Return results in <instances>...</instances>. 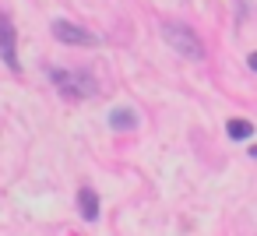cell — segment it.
<instances>
[{"mask_svg":"<svg viewBox=\"0 0 257 236\" xmlns=\"http://www.w3.org/2000/svg\"><path fill=\"white\" fill-rule=\"evenodd\" d=\"M162 39H166V46L173 50V53H180V57H187V60H204V43H201V36L194 32V29H187V25H180V22H166L162 25Z\"/></svg>","mask_w":257,"mask_h":236,"instance_id":"obj_1","label":"cell"},{"mask_svg":"<svg viewBox=\"0 0 257 236\" xmlns=\"http://www.w3.org/2000/svg\"><path fill=\"white\" fill-rule=\"evenodd\" d=\"M50 81H53V88H57L64 99H71V102H85V99H92V95L99 92L95 78L85 74V71H50Z\"/></svg>","mask_w":257,"mask_h":236,"instance_id":"obj_2","label":"cell"},{"mask_svg":"<svg viewBox=\"0 0 257 236\" xmlns=\"http://www.w3.org/2000/svg\"><path fill=\"white\" fill-rule=\"evenodd\" d=\"M0 60H4L15 74H22V60H18V29L8 15H0Z\"/></svg>","mask_w":257,"mask_h":236,"instance_id":"obj_3","label":"cell"},{"mask_svg":"<svg viewBox=\"0 0 257 236\" xmlns=\"http://www.w3.org/2000/svg\"><path fill=\"white\" fill-rule=\"evenodd\" d=\"M50 32H53V39L67 43V46H95V43H99V36H92L88 29H81V25H74V22H64V18H57V22L50 25Z\"/></svg>","mask_w":257,"mask_h":236,"instance_id":"obj_4","label":"cell"},{"mask_svg":"<svg viewBox=\"0 0 257 236\" xmlns=\"http://www.w3.org/2000/svg\"><path fill=\"white\" fill-rule=\"evenodd\" d=\"M78 211H81V218H88V222L99 218V194H95L92 187H81V190H78Z\"/></svg>","mask_w":257,"mask_h":236,"instance_id":"obj_5","label":"cell"},{"mask_svg":"<svg viewBox=\"0 0 257 236\" xmlns=\"http://www.w3.org/2000/svg\"><path fill=\"white\" fill-rule=\"evenodd\" d=\"M109 127H113V131H134V127H138V113L127 109V106H120V109L109 113Z\"/></svg>","mask_w":257,"mask_h":236,"instance_id":"obj_6","label":"cell"},{"mask_svg":"<svg viewBox=\"0 0 257 236\" xmlns=\"http://www.w3.org/2000/svg\"><path fill=\"white\" fill-rule=\"evenodd\" d=\"M225 134H229L232 141H246V138L253 134V124H250V120H229V124H225Z\"/></svg>","mask_w":257,"mask_h":236,"instance_id":"obj_7","label":"cell"}]
</instances>
